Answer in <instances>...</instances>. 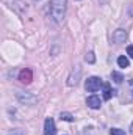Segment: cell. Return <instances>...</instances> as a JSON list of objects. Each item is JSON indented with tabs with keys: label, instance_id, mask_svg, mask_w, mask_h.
<instances>
[{
	"label": "cell",
	"instance_id": "obj_1",
	"mask_svg": "<svg viewBox=\"0 0 133 135\" xmlns=\"http://www.w3.org/2000/svg\"><path fill=\"white\" fill-rule=\"evenodd\" d=\"M66 14V0H52L50 2V16L52 19L60 24Z\"/></svg>",
	"mask_w": 133,
	"mask_h": 135
},
{
	"label": "cell",
	"instance_id": "obj_2",
	"mask_svg": "<svg viewBox=\"0 0 133 135\" xmlns=\"http://www.w3.org/2000/svg\"><path fill=\"white\" fill-rule=\"evenodd\" d=\"M102 85H103L102 79H99V77H89V79L86 80V83H85V88H86V91L94 93V91L100 90V86H102Z\"/></svg>",
	"mask_w": 133,
	"mask_h": 135
},
{
	"label": "cell",
	"instance_id": "obj_3",
	"mask_svg": "<svg viewBox=\"0 0 133 135\" xmlns=\"http://www.w3.org/2000/svg\"><path fill=\"white\" fill-rule=\"evenodd\" d=\"M80 75H81V69H80V66H75L70 71L69 77H67V85L69 86H75L78 83V80H80Z\"/></svg>",
	"mask_w": 133,
	"mask_h": 135
},
{
	"label": "cell",
	"instance_id": "obj_4",
	"mask_svg": "<svg viewBox=\"0 0 133 135\" xmlns=\"http://www.w3.org/2000/svg\"><path fill=\"white\" fill-rule=\"evenodd\" d=\"M17 101L21 104H25V105H33V104L38 102V98L30 94V93H19L17 94Z\"/></svg>",
	"mask_w": 133,
	"mask_h": 135
},
{
	"label": "cell",
	"instance_id": "obj_5",
	"mask_svg": "<svg viewBox=\"0 0 133 135\" xmlns=\"http://www.w3.org/2000/svg\"><path fill=\"white\" fill-rule=\"evenodd\" d=\"M127 38H129V33H127L125 30H122V28L116 30V32L113 33V36H111V39H113L114 44H122V42L127 41Z\"/></svg>",
	"mask_w": 133,
	"mask_h": 135
},
{
	"label": "cell",
	"instance_id": "obj_6",
	"mask_svg": "<svg viewBox=\"0 0 133 135\" xmlns=\"http://www.w3.org/2000/svg\"><path fill=\"white\" fill-rule=\"evenodd\" d=\"M44 135H57V127H55V121L52 118H47L44 123Z\"/></svg>",
	"mask_w": 133,
	"mask_h": 135
},
{
	"label": "cell",
	"instance_id": "obj_7",
	"mask_svg": "<svg viewBox=\"0 0 133 135\" xmlns=\"http://www.w3.org/2000/svg\"><path fill=\"white\" fill-rule=\"evenodd\" d=\"M19 80L22 82V83H30L32 80H33V72H32V69H22L21 72H19Z\"/></svg>",
	"mask_w": 133,
	"mask_h": 135
},
{
	"label": "cell",
	"instance_id": "obj_8",
	"mask_svg": "<svg viewBox=\"0 0 133 135\" xmlns=\"http://www.w3.org/2000/svg\"><path fill=\"white\" fill-rule=\"evenodd\" d=\"M86 104L91 107V108H100V105H102V102H100V98L99 96H89L88 99H86Z\"/></svg>",
	"mask_w": 133,
	"mask_h": 135
},
{
	"label": "cell",
	"instance_id": "obj_9",
	"mask_svg": "<svg viewBox=\"0 0 133 135\" xmlns=\"http://www.w3.org/2000/svg\"><path fill=\"white\" fill-rule=\"evenodd\" d=\"M113 93H114V91H111V88H110V85H108V83H105V85H103V99H105V101H108V99H111V96H113Z\"/></svg>",
	"mask_w": 133,
	"mask_h": 135
},
{
	"label": "cell",
	"instance_id": "obj_10",
	"mask_svg": "<svg viewBox=\"0 0 133 135\" xmlns=\"http://www.w3.org/2000/svg\"><path fill=\"white\" fill-rule=\"evenodd\" d=\"M111 79H113L116 83H121V82L124 80V75H122L121 72H117V71H113V72H111Z\"/></svg>",
	"mask_w": 133,
	"mask_h": 135
},
{
	"label": "cell",
	"instance_id": "obj_11",
	"mask_svg": "<svg viewBox=\"0 0 133 135\" xmlns=\"http://www.w3.org/2000/svg\"><path fill=\"white\" fill-rule=\"evenodd\" d=\"M117 65H119V68H129V65H130V61H129V58L127 57H119L117 58Z\"/></svg>",
	"mask_w": 133,
	"mask_h": 135
},
{
	"label": "cell",
	"instance_id": "obj_12",
	"mask_svg": "<svg viewBox=\"0 0 133 135\" xmlns=\"http://www.w3.org/2000/svg\"><path fill=\"white\" fill-rule=\"evenodd\" d=\"M60 118H61V121H67V123H72V121H74V116H72L70 113H67V112H63Z\"/></svg>",
	"mask_w": 133,
	"mask_h": 135
},
{
	"label": "cell",
	"instance_id": "obj_13",
	"mask_svg": "<svg viewBox=\"0 0 133 135\" xmlns=\"http://www.w3.org/2000/svg\"><path fill=\"white\" fill-rule=\"evenodd\" d=\"M85 60H86L88 63H91V65H93V63L96 61V57H94V52H88V54H86V57H85Z\"/></svg>",
	"mask_w": 133,
	"mask_h": 135
},
{
	"label": "cell",
	"instance_id": "obj_14",
	"mask_svg": "<svg viewBox=\"0 0 133 135\" xmlns=\"http://www.w3.org/2000/svg\"><path fill=\"white\" fill-rule=\"evenodd\" d=\"M110 135H125V132L121 131V129H111L110 131Z\"/></svg>",
	"mask_w": 133,
	"mask_h": 135
},
{
	"label": "cell",
	"instance_id": "obj_15",
	"mask_svg": "<svg viewBox=\"0 0 133 135\" xmlns=\"http://www.w3.org/2000/svg\"><path fill=\"white\" fill-rule=\"evenodd\" d=\"M127 54H129L130 58H133V46H129V47H127Z\"/></svg>",
	"mask_w": 133,
	"mask_h": 135
},
{
	"label": "cell",
	"instance_id": "obj_16",
	"mask_svg": "<svg viewBox=\"0 0 133 135\" xmlns=\"http://www.w3.org/2000/svg\"><path fill=\"white\" fill-rule=\"evenodd\" d=\"M9 135H24V132H22L21 129H14V131H13Z\"/></svg>",
	"mask_w": 133,
	"mask_h": 135
},
{
	"label": "cell",
	"instance_id": "obj_17",
	"mask_svg": "<svg viewBox=\"0 0 133 135\" xmlns=\"http://www.w3.org/2000/svg\"><path fill=\"white\" fill-rule=\"evenodd\" d=\"M130 134L133 135V123H132V126H130Z\"/></svg>",
	"mask_w": 133,
	"mask_h": 135
},
{
	"label": "cell",
	"instance_id": "obj_18",
	"mask_svg": "<svg viewBox=\"0 0 133 135\" xmlns=\"http://www.w3.org/2000/svg\"><path fill=\"white\" fill-rule=\"evenodd\" d=\"M83 135H88V134H83Z\"/></svg>",
	"mask_w": 133,
	"mask_h": 135
},
{
	"label": "cell",
	"instance_id": "obj_19",
	"mask_svg": "<svg viewBox=\"0 0 133 135\" xmlns=\"http://www.w3.org/2000/svg\"><path fill=\"white\" fill-rule=\"evenodd\" d=\"M36 2H38V0H36Z\"/></svg>",
	"mask_w": 133,
	"mask_h": 135
},
{
	"label": "cell",
	"instance_id": "obj_20",
	"mask_svg": "<svg viewBox=\"0 0 133 135\" xmlns=\"http://www.w3.org/2000/svg\"><path fill=\"white\" fill-rule=\"evenodd\" d=\"M132 83H133V82H132Z\"/></svg>",
	"mask_w": 133,
	"mask_h": 135
}]
</instances>
